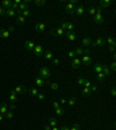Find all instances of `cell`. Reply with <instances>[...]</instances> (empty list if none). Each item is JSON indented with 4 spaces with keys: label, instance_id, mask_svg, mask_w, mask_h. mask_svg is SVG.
I'll return each instance as SVG.
<instances>
[{
    "label": "cell",
    "instance_id": "1",
    "mask_svg": "<svg viewBox=\"0 0 116 130\" xmlns=\"http://www.w3.org/2000/svg\"><path fill=\"white\" fill-rule=\"evenodd\" d=\"M39 77L43 78V79H48V78H50V76H51V71L49 70L48 68H45V66H43V68L39 69Z\"/></svg>",
    "mask_w": 116,
    "mask_h": 130
},
{
    "label": "cell",
    "instance_id": "2",
    "mask_svg": "<svg viewBox=\"0 0 116 130\" xmlns=\"http://www.w3.org/2000/svg\"><path fill=\"white\" fill-rule=\"evenodd\" d=\"M24 48L29 50V51H33L35 48V42L34 41H31V40H28V41H26L24 42Z\"/></svg>",
    "mask_w": 116,
    "mask_h": 130
},
{
    "label": "cell",
    "instance_id": "3",
    "mask_svg": "<svg viewBox=\"0 0 116 130\" xmlns=\"http://www.w3.org/2000/svg\"><path fill=\"white\" fill-rule=\"evenodd\" d=\"M80 65H81V59L78 57H74L73 58L72 63H71V68L72 69H78L80 68Z\"/></svg>",
    "mask_w": 116,
    "mask_h": 130
},
{
    "label": "cell",
    "instance_id": "4",
    "mask_svg": "<svg viewBox=\"0 0 116 130\" xmlns=\"http://www.w3.org/2000/svg\"><path fill=\"white\" fill-rule=\"evenodd\" d=\"M44 30H45V23L44 22H37V23L35 24V31L42 33Z\"/></svg>",
    "mask_w": 116,
    "mask_h": 130
},
{
    "label": "cell",
    "instance_id": "5",
    "mask_svg": "<svg viewBox=\"0 0 116 130\" xmlns=\"http://www.w3.org/2000/svg\"><path fill=\"white\" fill-rule=\"evenodd\" d=\"M50 34L51 35H58V36H63V35H65V31H64L60 27H57L56 29H52V30L50 31Z\"/></svg>",
    "mask_w": 116,
    "mask_h": 130
},
{
    "label": "cell",
    "instance_id": "6",
    "mask_svg": "<svg viewBox=\"0 0 116 130\" xmlns=\"http://www.w3.org/2000/svg\"><path fill=\"white\" fill-rule=\"evenodd\" d=\"M33 51L35 52V55H36L37 57L42 56V55H43V52H44L43 47H42V45H35V48H34V50H33Z\"/></svg>",
    "mask_w": 116,
    "mask_h": 130
},
{
    "label": "cell",
    "instance_id": "7",
    "mask_svg": "<svg viewBox=\"0 0 116 130\" xmlns=\"http://www.w3.org/2000/svg\"><path fill=\"white\" fill-rule=\"evenodd\" d=\"M85 10H85V7H84V6L79 5L78 7L74 8V13H76L77 15H79V16H81V15L85 14Z\"/></svg>",
    "mask_w": 116,
    "mask_h": 130
},
{
    "label": "cell",
    "instance_id": "8",
    "mask_svg": "<svg viewBox=\"0 0 116 130\" xmlns=\"http://www.w3.org/2000/svg\"><path fill=\"white\" fill-rule=\"evenodd\" d=\"M103 16H102V14L101 13H97V14L94 15V22L97 24H101V23H103Z\"/></svg>",
    "mask_w": 116,
    "mask_h": 130
},
{
    "label": "cell",
    "instance_id": "9",
    "mask_svg": "<svg viewBox=\"0 0 116 130\" xmlns=\"http://www.w3.org/2000/svg\"><path fill=\"white\" fill-rule=\"evenodd\" d=\"M105 43H106V40L102 39V37H99V39H97V41H95L94 43H92V44H93V47H94V48H97V47H103Z\"/></svg>",
    "mask_w": 116,
    "mask_h": 130
},
{
    "label": "cell",
    "instance_id": "10",
    "mask_svg": "<svg viewBox=\"0 0 116 130\" xmlns=\"http://www.w3.org/2000/svg\"><path fill=\"white\" fill-rule=\"evenodd\" d=\"M14 92L16 93V94H26V93L28 92V88L22 87V86H16L14 88Z\"/></svg>",
    "mask_w": 116,
    "mask_h": 130
},
{
    "label": "cell",
    "instance_id": "11",
    "mask_svg": "<svg viewBox=\"0 0 116 130\" xmlns=\"http://www.w3.org/2000/svg\"><path fill=\"white\" fill-rule=\"evenodd\" d=\"M74 5L73 4H71V2H68V5H66V7H65V10H66V13L68 14H70V15H72V14H74Z\"/></svg>",
    "mask_w": 116,
    "mask_h": 130
},
{
    "label": "cell",
    "instance_id": "12",
    "mask_svg": "<svg viewBox=\"0 0 116 130\" xmlns=\"http://www.w3.org/2000/svg\"><path fill=\"white\" fill-rule=\"evenodd\" d=\"M92 43H93L92 39H91V37H88V36H85V37L82 39V41H81V44L84 45V47H89Z\"/></svg>",
    "mask_w": 116,
    "mask_h": 130
},
{
    "label": "cell",
    "instance_id": "13",
    "mask_svg": "<svg viewBox=\"0 0 116 130\" xmlns=\"http://www.w3.org/2000/svg\"><path fill=\"white\" fill-rule=\"evenodd\" d=\"M35 84H36V86H39V87H43L44 85H45V81H44V79H43V78H41V77H36V78H35Z\"/></svg>",
    "mask_w": 116,
    "mask_h": 130
},
{
    "label": "cell",
    "instance_id": "14",
    "mask_svg": "<svg viewBox=\"0 0 116 130\" xmlns=\"http://www.w3.org/2000/svg\"><path fill=\"white\" fill-rule=\"evenodd\" d=\"M7 111H8V106H7L6 103H4V102L0 103V114L5 116V114L7 113Z\"/></svg>",
    "mask_w": 116,
    "mask_h": 130
},
{
    "label": "cell",
    "instance_id": "15",
    "mask_svg": "<svg viewBox=\"0 0 116 130\" xmlns=\"http://www.w3.org/2000/svg\"><path fill=\"white\" fill-rule=\"evenodd\" d=\"M81 63L82 64H85V65L91 64V63H92V58H91V56H89V55H85L81 59Z\"/></svg>",
    "mask_w": 116,
    "mask_h": 130
},
{
    "label": "cell",
    "instance_id": "16",
    "mask_svg": "<svg viewBox=\"0 0 116 130\" xmlns=\"http://www.w3.org/2000/svg\"><path fill=\"white\" fill-rule=\"evenodd\" d=\"M10 31L7 30V29H0V37L1 39H7V37H10Z\"/></svg>",
    "mask_w": 116,
    "mask_h": 130
},
{
    "label": "cell",
    "instance_id": "17",
    "mask_svg": "<svg viewBox=\"0 0 116 130\" xmlns=\"http://www.w3.org/2000/svg\"><path fill=\"white\" fill-rule=\"evenodd\" d=\"M1 7H4L6 10H10V7H12V1H10V0H4V1L1 2Z\"/></svg>",
    "mask_w": 116,
    "mask_h": 130
},
{
    "label": "cell",
    "instance_id": "18",
    "mask_svg": "<svg viewBox=\"0 0 116 130\" xmlns=\"http://www.w3.org/2000/svg\"><path fill=\"white\" fill-rule=\"evenodd\" d=\"M111 4H113V1H111V0H102V1H100V5H99V6H100L101 8H103V7L106 8V7H109Z\"/></svg>",
    "mask_w": 116,
    "mask_h": 130
},
{
    "label": "cell",
    "instance_id": "19",
    "mask_svg": "<svg viewBox=\"0 0 116 130\" xmlns=\"http://www.w3.org/2000/svg\"><path fill=\"white\" fill-rule=\"evenodd\" d=\"M28 10V4L22 1L19 5V7H18V10H19V12H23V10Z\"/></svg>",
    "mask_w": 116,
    "mask_h": 130
},
{
    "label": "cell",
    "instance_id": "20",
    "mask_svg": "<svg viewBox=\"0 0 116 130\" xmlns=\"http://www.w3.org/2000/svg\"><path fill=\"white\" fill-rule=\"evenodd\" d=\"M28 93L31 96H35V95H37L39 92V90H37L36 87H30V88H28Z\"/></svg>",
    "mask_w": 116,
    "mask_h": 130
},
{
    "label": "cell",
    "instance_id": "21",
    "mask_svg": "<svg viewBox=\"0 0 116 130\" xmlns=\"http://www.w3.org/2000/svg\"><path fill=\"white\" fill-rule=\"evenodd\" d=\"M24 22H26V18H23L22 15H18V16H16V24L22 26Z\"/></svg>",
    "mask_w": 116,
    "mask_h": 130
},
{
    "label": "cell",
    "instance_id": "22",
    "mask_svg": "<svg viewBox=\"0 0 116 130\" xmlns=\"http://www.w3.org/2000/svg\"><path fill=\"white\" fill-rule=\"evenodd\" d=\"M10 100L12 102H16V101H18V95H16V93L14 92V90H12V91H10Z\"/></svg>",
    "mask_w": 116,
    "mask_h": 130
},
{
    "label": "cell",
    "instance_id": "23",
    "mask_svg": "<svg viewBox=\"0 0 116 130\" xmlns=\"http://www.w3.org/2000/svg\"><path fill=\"white\" fill-rule=\"evenodd\" d=\"M65 35H66L68 40H70V41H74V40H76V34H74L73 31H66Z\"/></svg>",
    "mask_w": 116,
    "mask_h": 130
},
{
    "label": "cell",
    "instance_id": "24",
    "mask_svg": "<svg viewBox=\"0 0 116 130\" xmlns=\"http://www.w3.org/2000/svg\"><path fill=\"white\" fill-rule=\"evenodd\" d=\"M106 42H107L108 44H109L110 47H115V45H116V41H115V39H114V37H110V36H109V37H107Z\"/></svg>",
    "mask_w": 116,
    "mask_h": 130
},
{
    "label": "cell",
    "instance_id": "25",
    "mask_svg": "<svg viewBox=\"0 0 116 130\" xmlns=\"http://www.w3.org/2000/svg\"><path fill=\"white\" fill-rule=\"evenodd\" d=\"M21 2H22L21 0H15V1H13L10 8H12V10H18V7H19V5L21 4Z\"/></svg>",
    "mask_w": 116,
    "mask_h": 130
},
{
    "label": "cell",
    "instance_id": "26",
    "mask_svg": "<svg viewBox=\"0 0 116 130\" xmlns=\"http://www.w3.org/2000/svg\"><path fill=\"white\" fill-rule=\"evenodd\" d=\"M87 13L89 15H95L97 14V8H95L94 6H89V7L87 8Z\"/></svg>",
    "mask_w": 116,
    "mask_h": 130
},
{
    "label": "cell",
    "instance_id": "27",
    "mask_svg": "<svg viewBox=\"0 0 116 130\" xmlns=\"http://www.w3.org/2000/svg\"><path fill=\"white\" fill-rule=\"evenodd\" d=\"M110 69H109V66H108V65H103V69H102V73H103V74H105V76H109V74H110Z\"/></svg>",
    "mask_w": 116,
    "mask_h": 130
},
{
    "label": "cell",
    "instance_id": "28",
    "mask_svg": "<svg viewBox=\"0 0 116 130\" xmlns=\"http://www.w3.org/2000/svg\"><path fill=\"white\" fill-rule=\"evenodd\" d=\"M102 69H103V64H95L94 65V71L97 73L102 72Z\"/></svg>",
    "mask_w": 116,
    "mask_h": 130
},
{
    "label": "cell",
    "instance_id": "29",
    "mask_svg": "<svg viewBox=\"0 0 116 130\" xmlns=\"http://www.w3.org/2000/svg\"><path fill=\"white\" fill-rule=\"evenodd\" d=\"M74 52H76V56H82L84 52H85V50L82 48H80V47H77L76 50H74Z\"/></svg>",
    "mask_w": 116,
    "mask_h": 130
},
{
    "label": "cell",
    "instance_id": "30",
    "mask_svg": "<svg viewBox=\"0 0 116 130\" xmlns=\"http://www.w3.org/2000/svg\"><path fill=\"white\" fill-rule=\"evenodd\" d=\"M6 15H7V16H10V18H13V16H15V15H16V10L10 8V10H6Z\"/></svg>",
    "mask_w": 116,
    "mask_h": 130
},
{
    "label": "cell",
    "instance_id": "31",
    "mask_svg": "<svg viewBox=\"0 0 116 130\" xmlns=\"http://www.w3.org/2000/svg\"><path fill=\"white\" fill-rule=\"evenodd\" d=\"M82 94H84L85 96H91V94H92V91H91V88L84 87V88H82Z\"/></svg>",
    "mask_w": 116,
    "mask_h": 130
},
{
    "label": "cell",
    "instance_id": "32",
    "mask_svg": "<svg viewBox=\"0 0 116 130\" xmlns=\"http://www.w3.org/2000/svg\"><path fill=\"white\" fill-rule=\"evenodd\" d=\"M44 57L47 58V59H49V60H52L53 58V53L51 52V51H45V52H44Z\"/></svg>",
    "mask_w": 116,
    "mask_h": 130
},
{
    "label": "cell",
    "instance_id": "33",
    "mask_svg": "<svg viewBox=\"0 0 116 130\" xmlns=\"http://www.w3.org/2000/svg\"><path fill=\"white\" fill-rule=\"evenodd\" d=\"M55 113H56V115H58V116H62L65 113V109H64L63 107H59V108H57V109H55Z\"/></svg>",
    "mask_w": 116,
    "mask_h": 130
},
{
    "label": "cell",
    "instance_id": "34",
    "mask_svg": "<svg viewBox=\"0 0 116 130\" xmlns=\"http://www.w3.org/2000/svg\"><path fill=\"white\" fill-rule=\"evenodd\" d=\"M49 125L52 128V127H56L57 125V120L56 119H53V117H50L49 119Z\"/></svg>",
    "mask_w": 116,
    "mask_h": 130
},
{
    "label": "cell",
    "instance_id": "35",
    "mask_svg": "<svg viewBox=\"0 0 116 130\" xmlns=\"http://www.w3.org/2000/svg\"><path fill=\"white\" fill-rule=\"evenodd\" d=\"M105 79H106V76H105L103 73H102V72L97 73V81H100V82H101V81H103Z\"/></svg>",
    "mask_w": 116,
    "mask_h": 130
},
{
    "label": "cell",
    "instance_id": "36",
    "mask_svg": "<svg viewBox=\"0 0 116 130\" xmlns=\"http://www.w3.org/2000/svg\"><path fill=\"white\" fill-rule=\"evenodd\" d=\"M5 117L7 119V120H12V119L14 117V113H13L12 110H8V111H7V113L5 114Z\"/></svg>",
    "mask_w": 116,
    "mask_h": 130
},
{
    "label": "cell",
    "instance_id": "37",
    "mask_svg": "<svg viewBox=\"0 0 116 130\" xmlns=\"http://www.w3.org/2000/svg\"><path fill=\"white\" fill-rule=\"evenodd\" d=\"M49 85H50V88L53 90V91L58 90V87H59V85H58L57 82H49Z\"/></svg>",
    "mask_w": 116,
    "mask_h": 130
},
{
    "label": "cell",
    "instance_id": "38",
    "mask_svg": "<svg viewBox=\"0 0 116 130\" xmlns=\"http://www.w3.org/2000/svg\"><path fill=\"white\" fill-rule=\"evenodd\" d=\"M35 5L41 7V6H44L45 5V0H35Z\"/></svg>",
    "mask_w": 116,
    "mask_h": 130
},
{
    "label": "cell",
    "instance_id": "39",
    "mask_svg": "<svg viewBox=\"0 0 116 130\" xmlns=\"http://www.w3.org/2000/svg\"><path fill=\"white\" fill-rule=\"evenodd\" d=\"M85 80H86V79H85V78H82V77H79L77 79V82H78V85H79V86H84V82H85Z\"/></svg>",
    "mask_w": 116,
    "mask_h": 130
},
{
    "label": "cell",
    "instance_id": "40",
    "mask_svg": "<svg viewBox=\"0 0 116 130\" xmlns=\"http://www.w3.org/2000/svg\"><path fill=\"white\" fill-rule=\"evenodd\" d=\"M68 106H71V107H73L74 105H76V98H74V96H72V98L68 100Z\"/></svg>",
    "mask_w": 116,
    "mask_h": 130
},
{
    "label": "cell",
    "instance_id": "41",
    "mask_svg": "<svg viewBox=\"0 0 116 130\" xmlns=\"http://www.w3.org/2000/svg\"><path fill=\"white\" fill-rule=\"evenodd\" d=\"M21 15L23 16V18H28V16H30V10H23V12H21Z\"/></svg>",
    "mask_w": 116,
    "mask_h": 130
},
{
    "label": "cell",
    "instance_id": "42",
    "mask_svg": "<svg viewBox=\"0 0 116 130\" xmlns=\"http://www.w3.org/2000/svg\"><path fill=\"white\" fill-rule=\"evenodd\" d=\"M68 31H72L73 29H74V24L72 23V22H68Z\"/></svg>",
    "mask_w": 116,
    "mask_h": 130
},
{
    "label": "cell",
    "instance_id": "43",
    "mask_svg": "<svg viewBox=\"0 0 116 130\" xmlns=\"http://www.w3.org/2000/svg\"><path fill=\"white\" fill-rule=\"evenodd\" d=\"M37 98H39V101H43V100H45V94H43V93H39V94H37Z\"/></svg>",
    "mask_w": 116,
    "mask_h": 130
},
{
    "label": "cell",
    "instance_id": "44",
    "mask_svg": "<svg viewBox=\"0 0 116 130\" xmlns=\"http://www.w3.org/2000/svg\"><path fill=\"white\" fill-rule=\"evenodd\" d=\"M110 71H113V72H115V71H116V63H115V60H113V63L110 64Z\"/></svg>",
    "mask_w": 116,
    "mask_h": 130
},
{
    "label": "cell",
    "instance_id": "45",
    "mask_svg": "<svg viewBox=\"0 0 116 130\" xmlns=\"http://www.w3.org/2000/svg\"><path fill=\"white\" fill-rule=\"evenodd\" d=\"M68 56L70 58H74V57H76V52H74V50H70V51L68 52Z\"/></svg>",
    "mask_w": 116,
    "mask_h": 130
},
{
    "label": "cell",
    "instance_id": "46",
    "mask_svg": "<svg viewBox=\"0 0 116 130\" xmlns=\"http://www.w3.org/2000/svg\"><path fill=\"white\" fill-rule=\"evenodd\" d=\"M51 106H52L53 109H57V108H59V107H60V106H59V102H58V101H53Z\"/></svg>",
    "mask_w": 116,
    "mask_h": 130
},
{
    "label": "cell",
    "instance_id": "47",
    "mask_svg": "<svg viewBox=\"0 0 116 130\" xmlns=\"http://www.w3.org/2000/svg\"><path fill=\"white\" fill-rule=\"evenodd\" d=\"M70 130H81V128H80V125L78 124V123H76L74 125H72V128Z\"/></svg>",
    "mask_w": 116,
    "mask_h": 130
},
{
    "label": "cell",
    "instance_id": "48",
    "mask_svg": "<svg viewBox=\"0 0 116 130\" xmlns=\"http://www.w3.org/2000/svg\"><path fill=\"white\" fill-rule=\"evenodd\" d=\"M91 86H92V84H91V81H88V80H85V82H84V87H87V88H91Z\"/></svg>",
    "mask_w": 116,
    "mask_h": 130
},
{
    "label": "cell",
    "instance_id": "49",
    "mask_svg": "<svg viewBox=\"0 0 116 130\" xmlns=\"http://www.w3.org/2000/svg\"><path fill=\"white\" fill-rule=\"evenodd\" d=\"M0 15H2V16H6V10L4 7H1L0 6Z\"/></svg>",
    "mask_w": 116,
    "mask_h": 130
},
{
    "label": "cell",
    "instance_id": "50",
    "mask_svg": "<svg viewBox=\"0 0 116 130\" xmlns=\"http://www.w3.org/2000/svg\"><path fill=\"white\" fill-rule=\"evenodd\" d=\"M60 28L63 29V30H65V29L68 28V22H65V21L62 22V23H60Z\"/></svg>",
    "mask_w": 116,
    "mask_h": 130
},
{
    "label": "cell",
    "instance_id": "51",
    "mask_svg": "<svg viewBox=\"0 0 116 130\" xmlns=\"http://www.w3.org/2000/svg\"><path fill=\"white\" fill-rule=\"evenodd\" d=\"M58 102H59V105H65V103H68V100H66L65 98H62Z\"/></svg>",
    "mask_w": 116,
    "mask_h": 130
},
{
    "label": "cell",
    "instance_id": "52",
    "mask_svg": "<svg viewBox=\"0 0 116 130\" xmlns=\"http://www.w3.org/2000/svg\"><path fill=\"white\" fill-rule=\"evenodd\" d=\"M52 64H53V65H58V64H59V60H58L57 58H53V59H52Z\"/></svg>",
    "mask_w": 116,
    "mask_h": 130
},
{
    "label": "cell",
    "instance_id": "53",
    "mask_svg": "<svg viewBox=\"0 0 116 130\" xmlns=\"http://www.w3.org/2000/svg\"><path fill=\"white\" fill-rule=\"evenodd\" d=\"M110 94H111L113 96H115V95H116V90H115V87H113V88H111Z\"/></svg>",
    "mask_w": 116,
    "mask_h": 130
},
{
    "label": "cell",
    "instance_id": "54",
    "mask_svg": "<svg viewBox=\"0 0 116 130\" xmlns=\"http://www.w3.org/2000/svg\"><path fill=\"white\" fill-rule=\"evenodd\" d=\"M7 30H8L10 33H13V31H14V30H15L14 26H10V27H8V29H7Z\"/></svg>",
    "mask_w": 116,
    "mask_h": 130
},
{
    "label": "cell",
    "instance_id": "55",
    "mask_svg": "<svg viewBox=\"0 0 116 130\" xmlns=\"http://www.w3.org/2000/svg\"><path fill=\"white\" fill-rule=\"evenodd\" d=\"M59 130H70V129H68V128L66 127V125H62V127L59 128Z\"/></svg>",
    "mask_w": 116,
    "mask_h": 130
},
{
    "label": "cell",
    "instance_id": "56",
    "mask_svg": "<svg viewBox=\"0 0 116 130\" xmlns=\"http://www.w3.org/2000/svg\"><path fill=\"white\" fill-rule=\"evenodd\" d=\"M109 51H110V52H115V47H110V45H109Z\"/></svg>",
    "mask_w": 116,
    "mask_h": 130
},
{
    "label": "cell",
    "instance_id": "57",
    "mask_svg": "<svg viewBox=\"0 0 116 130\" xmlns=\"http://www.w3.org/2000/svg\"><path fill=\"white\" fill-rule=\"evenodd\" d=\"M44 130H51V127L49 124H47V125H44Z\"/></svg>",
    "mask_w": 116,
    "mask_h": 130
},
{
    "label": "cell",
    "instance_id": "58",
    "mask_svg": "<svg viewBox=\"0 0 116 130\" xmlns=\"http://www.w3.org/2000/svg\"><path fill=\"white\" fill-rule=\"evenodd\" d=\"M89 53H91V50H89V49H86L85 52H84V55H89Z\"/></svg>",
    "mask_w": 116,
    "mask_h": 130
},
{
    "label": "cell",
    "instance_id": "59",
    "mask_svg": "<svg viewBox=\"0 0 116 130\" xmlns=\"http://www.w3.org/2000/svg\"><path fill=\"white\" fill-rule=\"evenodd\" d=\"M4 119H5V116H4V115H1V114H0V122H1V121H4Z\"/></svg>",
    "mask_w": 116,
    "mask_h": 130
},
{
    "label": "cell",
    "instance_id": "60",
    "mask_svg": "<svg viewBox=\"0 0 116 130\" xmlns=\"http://www.w3.org/2000/svg\"><path fill=\"white\" fill-rule=\"evenodd\" d=\"M51 130H59V128H57V127H52V128H51Z\"/></svg>",
    "mask_w": 116,
    "mask_h": 130
},
{
    "label": "cell",
    "instance_id": "61",
    "mask_svg": "<svg viewBox=\"0 0 116 130\" xmlns=\"http://www.w3.org/2000/svg\"><path fill=\"white\" fill-rule=\"evenodd\" d=\"M10 109H12V110H14V109H15V106H14V105H12V106H10Z\"/></svg>",
    "mask_w": 116,
    "mask_h": 130
}]
</instances>
